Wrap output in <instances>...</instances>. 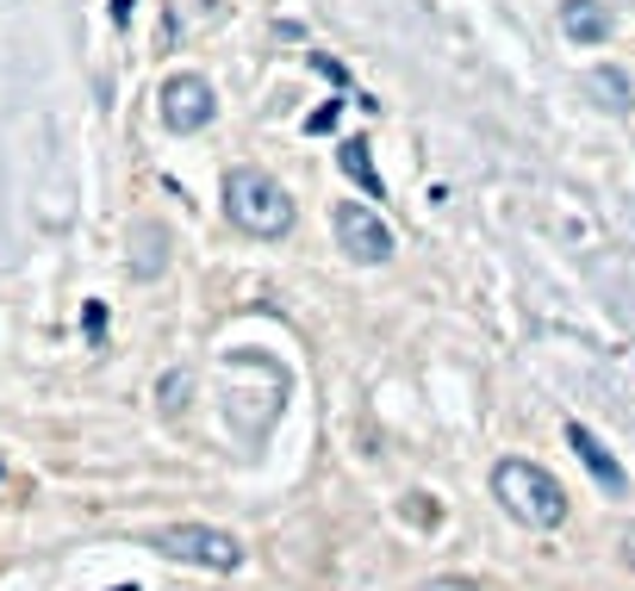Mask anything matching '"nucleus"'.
<instances>
[{
    "label": "nucleus",
    "instance_id": "39448f33",
    "mask_svg": "<svg viewBox=\"0 0 635 591\" xmlns=\"http://www.w3.org/2000/svg\"><path fill=\"white\" fill-rule=\"evenodd\" d=\"M212 113H218V94H212V81L206 76H174L162 81V125L169 132H206Z\"/></svg>",
    "mask_w": 635,
    "mask_h": 591
},
{
    "label": "nucleus",
    "instance_id": "423d86ee",
    "mask_svg": "<svg viewBox=\"0 0 635 591\" xmlns=\"http://www.w3.org/2000/svg\"><path fill=\"white\" fill-rule=\"evenodd\" d=\"M567 448H574L579 467L598 479V492H604V498H630V474H623V461H616L611 448L586 430V423H567Z\"/></svg>",
    "mask_w": 635,
    "mask_h": 591
},
{
    "label": "nucleus",
    "instance_id": "20e7f679",
    "mask_svg": "<svg viewBox=\"0 0 635 591\" xmlns=\"http://www.w3.org/2000/svg\"><path fill=\"white\" fill-rule=\"evenodd\" d=\"M330 230H337V249L362 268H381L393 255V230H386V218L367 200H337L330 206Z\"/></svg>",
    "mask_w": 635,
    "mask_h": 591
},
{
    "label": "nucleus",
    "instance_id": "ddd939ff",
    "mask_svg": "<svg viewBox=\"0 0 635 591\" xmlns=\"http://www.w3.org/2000/svg\"><path fill=\"white\" fill-rule=\"evenodd\" d=\"M81 325H88V343H100V337H106V306H88Z\"/></svg>",
    "mask_w": 635,
    "mask_h": 591
},
{
    "label": "nucleus",
    "instance_id": "f03ea898",
    "mask_svg": "<svg viewBox=\"0 0 635 591\" xmlns=\"http://www.w3.org/2000/svg\"><path fill=\"white\" fill-rule=\"evenodd\" d=\"M225 212H231V225L250 230V237H287L293 230V200L269 169L225 174Z\"/></svg>",
    "mask_w": 635,
    "mask_h": 591
},
{
    "label": "nucleus",
    "instance_id": "4468645a",
    "mask_svg": "<svg viewBox=\"0 0 635 591\" xmlns=\"http://www.w3.org/2000/svg\"><path fill=\"white\" fill-rule=\"evenodd\" d=\"M418 591H480V586H474V579H423Z\"/></svg>",
    "mask_w": 635,
    "mask_h": 591
},
{
    "label": "nucleus",
    "instance_id": "1a4fd4ad",
    "mask_svg": "<svg viewBox=\"0 0 635 591\" xmlns=\"http://www.w3.org/2000/svg\"><path fill=\"white\" fill-rule=\"evenodd\" d=\"M586 94H592L604 113H630L635 76H623V69H592V76H586Z\"/></svg>",
    "mask_w": 635,
    "mask_h": 591
},
{
    "label": "nucleus",
    "instance_id": "7ed1b4c3",
    "mask_svg": "<svg viewBox=\"0 0 635 591\" xmlns=\"http://www.w3.org/2000/svg\"><path fill=\"white\" fill-rule=\"evenodd\" d=\"M150 548L169 554V560H188V567H206V572L243 567V542L231 530H212V523H162V530H150Z\"/></svg>",
    "mask_w": 635,
    "mask_h": 591
},
{
    "label": "nucleus",
    "instance_id": "dca6fc26",
    "mask_svg": "<svg viewBox=\"0 0 635 591\" xmlns=\"http://www.w3.org/2000/svg\"><path fill=\"white\" fill-rule=\"evenodd\" d=\"M113 20H118V25L132 20V0H113Z\"/></svg>",
    "mask_w": 635,
    "mask_h": 591
},
{
    "label": "nucleus",
    "instance_id": "9d476101",
    "mask_svg": "<svg viewBox=\"0 0 635 591\" xmlns=\"http://www.w3.org/2000/svg\"><path fill=\"white\" fill-rule=\"evenodd\" d=\"M137 237H144V255H132V268H137V274H156V268L169 262V249H156V243H162V230H156V225H144Z\"/></svg>",
    "mask_w": 635,
    "mask_h": 591
},
{
    "label": "nucleus",
    "instance_id": "6e6552de",
    "mask_svg": "<svg viewBox=\"0 0 635 591\" xmlns=\"http://www.w3.org/2000/svg\"><path fill=\"white\" fill-rule=\"evenodd\" d=\"M337 162H343V174L367 200H386V181H381V169H374V156H367V137H343V144H337Z\"/></svg>",
    "mask_w": 635,
    "mask_h": 591
},
{
    "label": "nucleus",
    "instance_id": "2eb2a0df",
    "mask_svg": "<svg viewBox=\"0 0 635 591\" xmlns=\"http://www.w3.org/2000/svg\"><path fill=\"white\" fill-rule=\"evenodd\" d=\"M623 567L635 572V523H630V530H623Z\"/></svg>",
    "mask_w": 635,
    "mask_h": 591
},
{
    "label": "nucleus",
    "instance_id": "f8f14e48",
    "mask_svg": "<svg viewBox=\"0 0 635 591\" xmlns=\"http://www.w3.org/2000/svg\"><path fill=\"white\" fill-rule=\"evenodd\" d=\"M181 393H193V380L188 374H169V380H162V411H169V418L181 411Z\"/></svg>",
    "mask_w": 635,
    "mask_h": 591
},
{
    "label": "nucleus",
    "instance_id": "f3484780",
    "mask_svg": "<svg viewBox=\"0 0 635 591\" xmlns=\"http://www.w3.org/2000/svg\"><path fill=\"white\" fill-rule=\"evenodd\" d=\"M0 479H7V467H0Z\"/></svg>",
    "mask_w": 635,
    "mask_h": 591
},
{
    "label": "nucleus",
    "instance_id": "f257e3e1",
    "mask_svg": "<svg viewBox=\"0 0 635 591\" xmlns=\"http://www.w3.org/2000/svg\"><path fill=\"white\" fill-rule=\"evenodd\" d=\"M492 492L511 516H518L523 530H560L567 523V492H560V479L536 461H499L492 467Z\"/></svg>",
    "mask_w": 635,
    "mask_h": 591
},
{
    "label": "nucleus",
    "instance_id": "9b49d317",
    "mask_svg": "<svg viewBox=\"0 0 635 591\" xmlns=\"http://www.w3.org/2000/svg\"><path fill=\"white\" fill-rule=\"evenodd\" d=\"M343 106H349V100H325L318 113H306V132H311V137H318V132H330V125L343 118Z\"/></svg>",
    "mask_w": 635,
    "mask_h": 591
},
{
    "label": "nucleus",
    "instance_id": "0eeeda50",
    "mask_svg": "<svg viewBox=\"0 0 635 591\" xmlns=\"http://www.w3.org/2000/svg\"><path fill=\"white\" fill-rule=\"evenodd\" d=\"M611 7H604V0H567V7H560V32H567V38L574 44H604L611 38Z\"/></svg>",
    "mask_w": 635,
    "mask_h": 591
}]
</instances>
